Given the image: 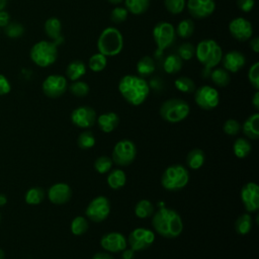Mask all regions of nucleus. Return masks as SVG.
I'll return each mask as SVG.
<instances>
[{"label":"nucleus","mask_w":259,"mask_h":259,"mask_svg":"<svg viewBox=\"0 0 259 259\" xmlns=\"http://www.w3.org/2000/svg\"><path fill=\"white\" fill-rule=\"evenodd\" d=\"M110 213V202L104 195H98L91 199L85 209L87 219L94 223H101Z\"/></svg>","instance_id":"nucleus-10"},{"label":"nucleus","mask_w":259,"mask_h":259,"mask_svg":"<svg viewBox=\"0 0 259 259\" xmlns=\"http://www.w3.org/2000/svg\"><path fill=\"white\" fill-rule=\"evenodd\" d=\"M248 80L251 86L255 89H259V63L255 62L248 71Z\"/></svg>","instance_id":"nucleus-47"},{"label":"nucleus","mask_w":259,"mask_h":259,"mask_svg":"<svg viewBox=\"0 0 259 259\" xmlns=\"http://www.w3.org/2000/svg\"><path fill=\"white\" fill-rule=\"evenodd\" d=\"M45 199V191L41 187H31L29 188L24 195V200L27 204L35 205L39 204Z\"/></svg>","instance_id":"nucleus-36"},{"label":"nucleus","mask_w":259,"mask_h":259,"mask_svg":"<svg viewBox=\"0 0 259 259\" xmlns=\"http://www.w3.org/2000/svg\"><path fill=\"white\" fill-rule=\"evenodd\" d=\"M152 226L157 234L166 239H175L183 231V222L180 214L169 207H161L153 213Z\"/></svg>","instance_id":"nucleus-1"},{"label":"nucleus","mask_w":259,"mask_h":259,"mask_svg":"<svg viewBox=\"0 0 259 259\" xmlns=\"http://www.w3.org/2000/svg\"><path fill=\"white\" fill-rule=\"evenodd\" d=\"M100 246L108 253H118L127 247L126 238L118 232H109L100 239Z\"/></svg>","instance_id":"nucleus-17"},{"label":"nucleus","mask_w":259,"mask_h":259,"mask_svg":"<svg viewBox=\"0 0 259 259\" xmlns=\"http://www.w3.org/2000/svg\"><path fill=\"white\" fill-rule=\"evenodd\" d=\"M106 181H107L108 186L111 189L117 190L124 186V184L126 182V176H125V173L123 170L116 168V169L111 170L108 173V175L106 177Z\"/></svg>","instance_id":"nucleus-26"},{"label":"nucleus","mask_w":259,"mask_h":259,"mask_svg":"<svg viewBox=\"0 0 259 259\" xmlns=\"http://www.w3.org/2000/svg\"><path fill=\"white\" fill-rule=\"evenodd\" d=\"M0 219H1V217H0Z\"/></svg>","instance_id":"nucleus-59"},{"label":"nucleus","mask_w":259,"mask_h":259,"mask_svg":"<svg viewBox=\"0 0 259 259\" xmlns=\"http://www.w3.org/2000/svg\"><path fill=\"white\" fill-rule=\"evenodd\" d=\"M161 117L171 123L180 122L185 119L189 112V104L181 98H170L165 100L160 106Z\"/></svg>","instance_id":"nucleus-6"},{"label":"nucleus","mask_w":259,"mask_h":259,"mask_svg":"<svg viewBox=\"0 0 259 259\" xmlns=\"http://www.w3.org/2000/svg\"><path fill=\"white\" fill-rule=\"evenodd\" d=\"M195 54V47L190 42H183L177 49V55L181 58V60L189 61L193 58Z\"/></svg>","instance_id":"nucleus-42"},{"label":"nucleus","mask_w":259,"mask_h":259,"mask_svg":"<svg viewBox=\"0 0 259 259\" xmlns=\"http://www.w3.org/2000/svg\"><path fill=\"white\" fill-rule=\"evenodd\" d=\"M124 7L134 15L145 13L150 7V0H124Z\"/></svg>","instance_id":"nucleus-31"},{"label":"nucleus","mask_w":259,"mask_h":259,"mask_svg":"<svg viewBox=\"0 0 259 259\" xmlns=\"http://www.w3.org/2000/svg\"><path fill=\"white\" fill-rule=\"evenodd\" d=\"M106 65H107V57H105L99 52L92 55L88 61V67L93 72L103 71Z\"/></svg>","instance_id":"nucleus-37"},{"label":"nucleus","mask_w":259,"mask_h":259,"mask_svg":"<svg viewBox=\"0 0 259 259\" xmlns=\"http://www.w3.org/2000/svg\"><path fill=\"white\" fill-rule=\"evenodd\" d=\"M118 91L127 103L138 106L143 104L149 96L150 86L139 75H124L118 82Z\"/></svg>","instance_id":"nucleus-2"},{"label":"nucleus","mask_w":259,"mask_h":259,"mask_svg":"<svg viewBox=\"0 0 259 259\" xmlns=\"http://www.w3.org/2000/svg\"><path fill=\"white\" fill-rule=\"evenodd\" d=\"M11 91V84L9 80L2 74H0V96L6 95Z\"/></svg>","instance_id":"nucleus-49"},{"label":"nucleus","mask_w":259,"mask_h":259,"mask_svg":"<svg viewBox=\"0 0 259 259\" xmlns=\"http://www.w3.org/2000/svg\"><path fill=\"white\" fill-rule=\"evenodd\" d=\"M186 165L192 170H197L202 167L205 161V154L201 149L195 148L188 152L186 156Z\"/></svg>","instance_id":"nucleus-25"},{"label":"nucleus","mask_w":259,"mask_h":259,"mask_svg":"<svg viewBox=\"0 0 259 259\" xmlns=\"http://www.w3.org/2000/svg\"><path fill=\"white\" fill-rule=\"evenodd\" d=\"M253 226V219L250 212H246L241 214L235 222V231L239 235H247Z\"/></svg>","instance_id":"nucleus-30"},{"label":"nucleus","mask_w":259,"mask_h":259,"mask_svg":"<svg viewBox=\"0 0 259 259\" xmlns=\"http://www.w3.org/2000/svg\"><path fill=\"white\" fill-rule=\"evenodd\" d=\"M31 61L38 67L47 68L53 65L58 58L57 45L54 41L40 40L34 44L29 52Z\"/></svg>","instance_id":"nucleus-7"},{"label":"nucleus","mask_w":259,"mask_h":259,"mask_svg":"<svg viewBox=\"0 0 259 259\" xmlns=\"http://www.w3.org/2000/svg\"><path fill=\"white\" fill-rule=\"evenodd\" d=\"M237 6L241 11L248 13L254 8L255 0H237Z\"/></svg>","instance_id":"nucleus-48"},{"label":"nucleus","mask_w":259,"mask_h":259,"mask_svg":"<svg viewBox=\"0 0 259 259\" xmlns=\"http://www.w3.org/2000/svg\"><path fill=\"white\" fill-rule=\"evenodd\" d=\"M24 27L19 22H9L5 26V33L8 37L16 38L23 34Z\"/></svg>","instance_id":"nucleus-45"},{"label":"nucleus","mask_w":259,"mask_h":259,"mask_svg":"<svg viewBox=\"0 0 259 259\" xmlns=\"http://www.w3.org/2000/svg\"><path fill=\"white\" fill-rule=\"evenodd\" d=\"M71 121L74 125L80 128H89L96 122V112L88 105H82L75 108L71 112Z\"/></svg>","instance_id":"nucleus-15"},{"label":"nucleus","mask_w":259,"mask_h":259,"mask_svg":"<svg viewBox=\"0 0 259 259\" xmlns=\"http://www.w3.org/2000/svg\"><path fill=\"white\" fill-rule=\"evenodd\" d=\"M89 228V222L85 217L78 215L75 217L70 225V230L71 233L75 236H81L85 234L88 231Z\"/></svg>","instance_id":"nucleus-34"},{"label":"nucleus","mask_w":259,"mask_h":259,"mask_svg":"<svg viewBox=\"0 0 259 259\" xmlns=\"http://www.w3.org/2000/svg\"><path fill=\"white\" fill-rule=\"evenodd\" d=\"M137 157V147L131 140L123 139L118 141L112 150L111 160L118 166L131 165Z\"/></svg>","instance_id":"nucleus-8"},{"label":"nucleus","mask_w":259,"mask_h":259,"mask_svg":"<svg viewBox=\"0 0 259 259\" xmlns=\"http://www.w3.org/2000/svg\"><path fill=\"white\" fill-rule=\"evenodd\" d=\"M7 4V0H0V11L4 10V7Z\"/></svg>","instance_id":"nucleus-56"},{"label":"nucleus","mask_w":259,"mask_h":259,"mask_svg":"<svg viewBox=\"0 0 259 259\" xmlns=\"http://www.w3.org/2000/svg\"><path fill=\"white\" fill-rule=\"evenodd\" d=\"M229 31L238 41H246L252 37L253 26L248 19L244 17H236L229 23Z\"/></svg>","instance_id":"nucleus-16"},{"label":"nucleus","mask_w":259,"mask_h":259,"mask_svg":"<svg viewBox=\"0 0 259 259\" xmlns=\"http://www.w3.org/2000/svg\"><path fill=\"white\" fill-rule=\"evenodd\" d=\"M188 13L196 18L202 19L210 16L215 9L214 0H188L186 3Z\"/></svg>","instance_id":"nucleus-18"},{"label":"nucleus","mask_w":259,"mask_h":259,"mask_svg":"<svg viewBox=\"0 0 259 259\" xmlns=\"http://www.w3.org/2000/svg\"><path fill=\"white\" fill-rule=\"evenodd\" d=\"M136 69L140 77L150 76L156 69L155 60L150 56H144L138 61Z\"/></svg>","instance_id":"nucleus-28"},{"label":"nucleus","mask_w":259,"mask_h":259,"mask_svg":"<svg viewBox=\"0 0 259 259\" xmlns=\"http://www.w3.org/2000/svg\"><path fill=\"white\" fill-rule=\"evenodd\" d=\"M241 201L248 212H255L259 209V186L255 182H247L240 191Z\"/></svg>","instance_id":"nucleus-14"},{"label":"nucleus","mask_w":259,"mask_h":259,"mask_svg":"<svg viewBox=\"0 0 259 259\" xmlns=\"http://www.w3.org/2000/svg\"><path fill=\"white\" fill-rule=\"evenodd\" d=\"M223 68L229 73H237L246 65V57L239 51H230L222 57Z\"/></svg>","instance_id":"nucleus-20"},{"label":"nucleus","mask_w":259,"mask_h":259,"mask_svg":"<svg viewBox=\"0 0 259 259\" xmlns=\"http://www.w3.org/2000/svg\"><path fill=\"white\" fill-rule=\"evenodd\" d=\"M174 86L178 91L183 92V93H193L196 89L195 83L193 82V80L186 76L178 77L174 81Z\"/></svg>","instance_id":"nucleus-38"},{"label":"nucleus","mask_w":259,"mask_h":259,"mask_svg":"<svg viewBox=\"0 0 259 259\" xmlns=\"http://www.w3.org/2000/svg\"><path fill=\"white\" fill-rule=\"evenodd\" d=\"M252 150V145L246 138H238L233 144V152L239 159L246 158Z\"/></svg>","instance_id":"nucleus-29"},{"label":"nucleus","mask_w":259,"mask_h":259,"mask_svg":"<svg viewBox=\"0 0 259 259\" xmlns=\"http://www.w3.org/2000/svg\"><path fill=\"white\" fill-rule=\"evenodd\" d=\"M250 48L254 53H259V38L258 37H253L250 40Z\"/></svg>","instance_id":"nucleus-53"},{"label":"nucleus","mask_w":259,"mask_h":259,"mask_svg":"<svg viewBox=\"0 0 259 259\" xmlns=\"http://www.w3.org/2000/svg\"><path fill=\"white\" fill-rule=\"evenodd\" d=\"M48 197L54 204H64L71 199L72 189L67 183L58 182L49 188Z\"/></svg>","instance_id":"nucleus-19"},{"label":"nucleus","mask_w":259,"mask_h":259,"mask_svg":"<svg viewBox=\"0 0 259 259\" xmlns=\"http://www.w3.org/2000/svg\"><path fill=\"white\" fill-rule=\"evenodd\" d=\"M89 85L85 81H73L69 86V91L76 97H85L89 93Z\"/></svg>","instance_id":"nucleus-40"},{"label":"nucleus","mask_w":259,"mask_h":259,"mask_svg":"<svg viewBox=\"0 0 259 259\" xmlns=\"http://www.w3.org/2000/svg\"><path fill=\"white\" fill-rule=\"evenodd\" d=\"M92 259H114L108 252H98L92 256Z\"/></svg>","instance_id":"nucleus-52"},{"label":"nucleus","mask_w":259,"mask_h":259,"mask_svg":"<svg viewBox=\"0 0 259 259\" xmlns=\"http://www.w3.org/2000/svg\"><path fill=\"white\" fill-rule=\"evenodd\" d=\"M97 49L105 57L117 56L123 49V36L119 29L113 26L104 28L97 39Z\"/></svg>","instance_id":"nucleus-3"},{"label":"nucleus","mask_w":259,"mask_h":259,"mask_svg":"<svg viewBox=\"0 0 259 259\" xmlns=\"http://www.w3.org/2000/svg\"><path fill=\"white\" fill-rule=\"evenodd\" d=\"M193 31H194V22L189 18L182 19L175 28L176 35H178L181 38L190 37L193 34Z\"/></svg>","instance_id":"nucleus-35"},{"label":"nucleus","mask_w":259,"mask_h":259,"mask_svg":"<svg viewBox=\"0 0 259 259\" xmlns=\"http://www.w3.org/2000/svg\"><path fill=\"white\" fill-rule=\"evenodd\" d=\"M10 22V15L8 12L1 10L0 11V27H5Z\"/></svg>","instance_id":"nucleus-50"},{"label":"nucleus","mask_w":259,"mask_h":259,"mask_svg":"<svg viewBox=\"0 0 259 259\" xmlns=\"http://www.w3.org/2000/svg\"><path fill=\"white\" fill-rule=\"evenodd\" d=\"M97 125L105 134H109L114 131L119 123V116L117 113L108 111L100 114L97 118Z\"/></svg>","instance_id":"nucleus-21"},{"label":"nucleus","mask_w":259,"mask_h":259,"mask_svg":"<svg viewBox=\"0 0 259 259\" xmlns=\"http://www.w3.org/2000/svg\"><path fill=\"white\" fill-rule=\"evenodd\" d=\"M109 3H111V4H119V3H121L123 0H107Z\"/></svg>","instance_id":"nucleus-57"},{"label":"nucleus","mask_w":259,"mask_h":259,"mask_svg":"<svg viewBox=\"0 0 259 259\" xmlns=\"http://www.w3.org/2000/svg\"><path fill=\"white\" fill-rule=\"evenodd\" d=\"M4 257H5L4 251L2 249H0V259H4Z\"/></svg>","instance_id":"nucleus-58"},{"label":"nucleus","mask_w":259,"mask_h":259,"mask_svg":"<svg viewBox=\"0 0 259 259\" xmlns=\"http://www.w3.org/2000/svg\"><path fill=\"white\" fill-rule=\"evenodd\" d=\"M86 65L79 60H75L69 63V65L66 68V76L69 80L77 81L80 80L86 73Z\"/></svg>","instance_id":"nucleus-24"},{"label":"nucleus","mask_w":259,"mask_h":259,"mask_svg":"<svg viewBox=\"0 0 259 259\" xmlns=\"http://www.w3.org/2000/svg\"><path fill=\"white\" fill-rule=\"evenodd\" d=\"M183 66V60L177 54H170L163 60V70L167 74L178 73Z\"/></svg>","instance_id":"nucleus-27"},{"label":"nucleus","mask_w":259,"mask_h":259,"mask_svg":"<svg viewBox=\"0 0 259 259\" xmlns=\"http://www.w3.org/2000/svg\"><path fill=\"white\" fill-rule=\"evenodd\" d=\"M127 15H128V11L125 7H122V6H116L115 8H113L111 10V13H110V20L116 24L118 23H121L123 21L126 20L127 18Z\"/></svg>","instance_id":"nucleus-44"},{"label":"nucleus","mask_w":259,"mask_h":259,"mask_svg":"<svg viewBox=\"0 0 259 259\" xmlns=\"http://www.w3.org/2000/svg\"><path fill=\"white\" fill-rule=\"evenodd\" d=\"M164 5L168 12L171 14L181 13L186 5L185 0H164Z\"/></svg>","instance_id":"nucleus-43"},{"label":"nucleus","mask_w":259,"mask_h":259,"mask_svg":"<svg viewBox=\"0 0 259 259\" xmlns=\"http://www.w3.org/2000/svg\"><path fill=\"white\" fill-rule=\"evenodd\" d=\"M121 259H134L135 258V251L133 249H127L125 248L124 250L121 251V255H120Z\"/></svg>","instance_id":"nucleus-51"},{"label":"nucleus","mask_w":259,"mask_h":259,"mask_svg":"<svg viewBox=\"0 0 259 259\" xmlns=\"http://www.w3.org/2000/svg\"><path fill=\"white\" fill-rule=\"evenodd\" d=\"M223 131L226 135L229 136H236L240 133L241 131V124L238 120L234 118H229L224 122L223 125Z\"/></svg>","instance_id":"nucleus-46"},{"label":"nucleus","mask_w":259,"mask_h":259,"mask_svg":"<svg viewBox=\"0 0 259 259\" xmlns=\"http://www.w3.org/2000/svg\"><path fill=\"white\" fill-rule=\"evenodd\" d=\"M153 38L158 49V53L163 52L167 48H169L176 38L175 27L172 23L167 21L158 22L152 31Z\"/></svg>","instance_id":"nucleus-9"},{"label":"nucleus","mask_w":259,"mask_h":259,"mask_svg":"<svg viewBox=\"0 0 259 259\" xmlns=\"http://www.w3.org/2000/svg\"><path fill=\"white\" fill-rule=\"evenodd\" d=\"M7 202V197L4 194H0V207L5 205Z\"/></svg>","instance_id":"nucleus-55"},{"label":"nucleus","mask_w":259,"mask_h":259,"mask_svg":"<svg viewBox=\"0 0 259 259\" xmlns=\"http://www.w3.org/2000/svg\"><path fill=\"white\" fill-rule=\"evenodd\" d=\"M112 160L108 156H100L94 161V169L97 171L99 174H105L110 171L112 167Z\"/></svg>","instance_id":"nucleus-41"},{"label":"nucleus","mask_w":259,"mask_h":259,"mask_svg":"<svg viewBox=\"0 0 259 259\" xmlns=\"http://www.w3.org/2000/svg\"><path fill=\"white\" fill-rule=\"evenodd\" d=\"M62 31V23L57 17H50L45 22V32L46 34L54 40V42L58 46L59 41H62L61 36Z\"/></svg>","instance_id":"nucleus-23"},{"label":"nucleus","mask_w":259,"mask_h":259,"mask_svg":"<svg viewBox=\"0 0 259 259\" xmlns=\"http://www.w3.org/2000/svg\"><path fill=\"white\" fill-rule=\"evenodd\" d=\"M252 104H253V106H254V108H255L256 110L259 109V92H258V90H256V92H255L254 95H253Z\"/></svg>","instance_id":"nucleus-54"},{"label":"nucleus","mask_w":259,"mask_h":259,"mask_svg":"<svg viewBox=\"0 0 259 259\" xmlns=\"http://www.w3.org/2000/svg\"><path fill=\"white\" fill-rule=\"evenodd\" d=\"M42 92L50 98H58L62 96L68 89V82L65 76L60 74L49 75L41 84Z\"/></svg>","instance_id":"nucleus-13"},{"label":"nucleus","mask_w":259,"mask_h":259,"mask_svg":"<svg viewBox=\"0 0 259 259\" xmlns=\"http://www.w3.org/2000/svg\"><path fill=\"white\" fill-rule=\"evenodd\" d=\"M188 181L189 172L187 168L181 164L168 166L161 176V185L169 191H177L184 188Z\"/></svg>","instance_id":"nucleus-5"},{"label":"nucleus","mask_w":259,"mask_h":259,"mask_svg":"<svg viewBox=\"0 0 259 259\" xmlns=\"http://www.w3.org/2000/svg\"><path fill=\"white\" fill-rule=\"evenodd\" d=\"M209 77L213 84H215L219 87H226L229 85L231 81V76L227 70L224 68H217L213 71L210 72Z\"/></svg>","instance_id":"nucleus-33"},{"label":"nucleus","mask_w":259,"mask_h":259,"mask_svg":"<svg viewBox=\"0 0 259 259\" xmlns=\"http://www.w3.org/2000/svg\"><path fill=\"white\" fill-rule=\"evenodd\" d=\"M155 212L154 204L148 199H141L135 205V214L139 219H147Z\"/></svg>","instance_id":"nucleus-32"},{"label":"nucleus","mask_w":259,"mask_h":259,"mask_svg":"<svg viewBox=\"0 0 259 259\" xmlns=\"http://www.w3.org/2000/svg\"><path fill=\"white\" fill-rule=\"evenodd\" d=\"M77 145L82 150H89L95 145V137L91 131L81 133L77 138Z\"/></svg>","instance_id":"nucleus-39"},{"label":"nucleus","mask_w":259,"mask_h":259,"mask_svg":"<svg viewBox=\"0 0 259 259\" xmlns=\"http://www.w3.org/2000/svg\"><path fill=\"white\" fill-rule=\"evenodd\" d=\"M194 101L203 110H212L220 103L218 90L209 85H203L194 91Z\"/></svg>","instance_id":"nucleus-12"},{"label":"nucleus","mask_w":259,"mask_h":259,"mask_svg":"<svg viewBox=\"0 0 259 259\" xmlns=\"http://www.w3.org/2000/svg\"><path fill=\"white\" fill-rule=\"evenodd\" d=\"M194 55L197 61L208 71L219 65L223 57V51L221 46L214 39L207 38L202 39L197 44Z\"/></svg>","instance_id":"nucleus-4"},{"label":"nucleus","mask_w":259,"mask_h":259,"mask_svg":"<svg viewBox=\"0 0 259 259\" xmlns=\"http://www.w3.org/2000/svg\"><path fill=\"white\" fill-rule=\"evenodd\" d=\"M126 241L130 248L134 251H143L153 245L155 242V233L147 228H136L130 233Z\"/></svg>","instance_id":"nucleus-11"},{"label":"nucleus","mask_w":259,"mask_h":259,"mask_svg":"<svg viewBox=\"0 0 259 259\" xmlns=\"http://www.w3.org/2000/svg\"><path fill=\"white\" fill-rule=\"evenodd\" d=\"M241 130L246 138L255 141L259 139V113L255 112L249 115L241 125Z\"/></svg>","instance_id":"nucleus-22"}]
</instances>
